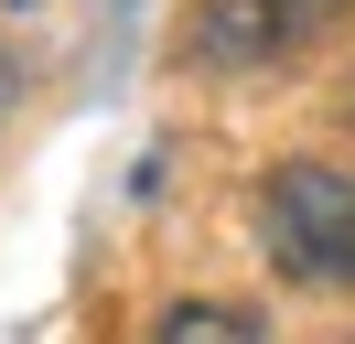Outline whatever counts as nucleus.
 Returning <instances> with one entry per match:
<instances>
[{"label": "nucleus", "instance_id": "nucleus-1", "mask_svg": "<svg viewBox=\"0 0 355 344\" xmlns=\"http://www.w3.org/2000/svg\"><path fill=\"white\" fill-rule=\"evenodd\" d=\"M248 215H259V248H269L280 280H302V291H355V162L291 150V162L259 172Z\"/></svg>", "mask_w": 355, "mask_h": 344}, {"label": "nucleus", "instance_id": "nucleus-5", "mask_svg": "<svg viewBox=\"0 0 355 344\" xmlns=\"http://www.w3.org/2000/svg\"><path fill=\"white\" fill-rule=\"evenodd\" d=\"M11 11H44V0H0V22H11Z\"/></svg>", "mask_w": 355, "mask_h": 344}, {"label": "nucleus", "instance_id": "nucleus-4", "mask_svg": "<svg viewBox=\"0 0 355 344\" xmlns=\"http://www.w3.org/2000/svg\"><path fill=\"white\" fill-rule=\"evenodd\" d=\"M0 119H11V64H0Z\"/></svg>", "mask_w": 355, "mask_h": 344}, {"label": "nucleus", "instance_id": "nucleus-3", "mask_svg": "<svg viewBox=\"0 0 355 344\" xmlns=\"http://www.w3.org/2000/svg\"><path fill=\"white\" fill-rule=\"evenodd\" d=\"M151 344H269V334L237 312V301H173V312L151 322Z\"/></svg>", "mask_w": 355, "mask_h": 344}, {"label": "nucleus", "instance_id": "nucleus-2", "mask_svg": "<svg viewBox=\"0 0 355 344\" xmlns=\"http://www.w3.org/2000/svg\"><path fill=\"white\" fill-rule=\"evenodd\" d=\"M345 11L355 0H205V11L183 22V54H194L205 76H269V64H291L302 43H323Z\"/></svg>", "mask_w": 355, "mask_h": 344}]
</instances>
